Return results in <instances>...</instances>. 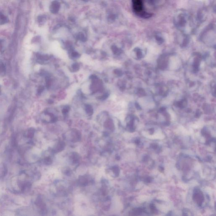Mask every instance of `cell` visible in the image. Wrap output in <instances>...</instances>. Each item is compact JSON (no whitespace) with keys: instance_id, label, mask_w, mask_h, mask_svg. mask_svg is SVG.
Instances as JSON below:
<instances>
[{"instance_id":"obj_1","label":"cell","mask_w":216,"mask_h":216,"mask_svg":"<svg viewBox=\"0 0 216 216\" xmlns=\"http://www.w3.org/2000/svg\"><path fill=\"white\" fill-rule=\"evenodd\" d=\"M174 23L180 32L187 35L194 31L196 24L189 13L184 10L176 12L174 17Z\"/></svg>"},{"instance_id":"obj_2","label":"cell","mask_w":216,"mask_h":216,"mask_svg":"<svg viewBox=\"0 0 216 216\" xmlns=\"http://www.w3.org/2000/svg\"><path fill=\"white\" fill-rule=\"evenodd\" d=\"M133 10L137 16L144 18H148L152 16L144 9V0H132Z\"/></svg>"},{"instance_id":"obj_3","label":"cell","mask_w":216,"mask_h":216,"mask_svg":"<svg viewBox=\"0 0 216 216\" xmlns=\"http://www.w3.org/2000/svg\"><path fill=\"white\" fill-rule=\"evenodd\" d=\"M165 1V0H146V2L150 7L156 8L164 4Z\"/></svg>"},{"instance_id":"obj_4","label":"cell","mask_w":216,"mask_h":216,"mask_svg":"<svg viewBox=\"0 0 216 216\" xmlns=\"http://www.w3.org/2000/svg\"><path fill=\"white\" fill-rule=\"evenodd\" d=\"M206 17H207V13L205 10H201L199 12L198 14L197 21L198 22L201 23L203 22L206 20Z\"/></svg>"},{"instance_id":"obj_5","label":"cell","mask_w":216,"mask_h":216,"mask_svg":"<svg viewBox=\"0 0 216 216\" xmlns=\"http://www.w3.org/2000/svg\"><path fill=\"white\" fill-rule=\"evenodd\" d=\"M6 72V68L4 63L2 61H0V75L4 76Z\"/></svg>"},{"instance_id":"obj_6","label":"cell","mask_w":216,"mask_h":216,"mask_svg":"<svg viewBox=\"0 0 216 216\" xmlns=\"http://www.w3.org/2000/svg\"><path fill=\"white\" fill-rule=\"evenodd\" d=\"M156 40L159 44H161L164 42V38L162 37L161 34L159 33H156L155 35Z\"/></svg>"},{"instance_id":"obj_7","label":"cell","mask_w":216,"mask_h":216,"mask_svg":"<svg viewBox=\"0 0 216 216\" xmlns=\"http://www.w3.org/2000/svg\"><path fill=\"white\" fill-rule=\"evenodd\" d=\"M7 18L4 15L0 14V23L3 24L7 22Z\"/></svg>"},{"instance_id":"obj_8","label":"cell","mask_w":216,"mask_h":216,"mask_svg":"<svg viewBox=\"0 0 216 216\" xmlns=\"http://www.w3.org/2000/svg\"><path fill=\"white\" fill-rule=\"evenodd\" d=\"M135 50L136 52L137 56L138 58H141L142 56V52H141V50H140V49L137 48L135 49Z\"/></svg>"},{"instance_id":"obj_9","label":"cell","mask_w":216,"mask_h":216,"mask_svg":"<svg viewBox=\"0 0 216 216\" xmlns=\"http://www.w3.org/2000/svg\"><path fill=\"white\" fill-rule=\"evenodd\" d=\"M4 42L3 40H0V52H3L4 48Z\"/></svg>"},{"instance_id":"obj_10","label":"cell","mask_w":216,"mask_h":216,"mask_svg":"<svg viewBox=\"0 0 216 216\" xmlns=\"http://www.w3.org/2000/svg\"><path fill=\"white\" fill-rule=\"evenodd\" d=\"M1 86H0V93H1Z\"/></svg>"}]
</instances>
